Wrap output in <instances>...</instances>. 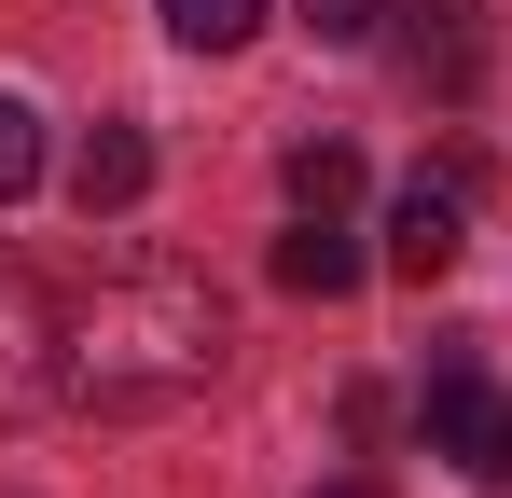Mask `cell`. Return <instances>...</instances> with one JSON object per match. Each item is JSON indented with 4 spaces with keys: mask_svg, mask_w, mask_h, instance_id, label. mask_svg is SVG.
<instances>
[{
    "mask_svg": "<svg viewBox=\"0 0 512 498\" xmlns=\"http://www.w3.org/2000/svg\"><path fill=\"white\" fill-rule=\"evenodd\" d=\"M208 374H222V305L180 263L97 277L84 305H56V388L84 415H180Z\"/></svg>",
    "mask_w": 512,
    "mask_h": 498,
    "instance_id": "6da1fadb",
    "label": "cell"
},
{
    "mask_svg": "<svg viewBox=\"0 0 512 498\" xmlns=\"http://www.w3.org/2000/svg\"><path fill=\"white\" fill-rule=\"evenodd\" d=\"M457 249H471V166H429L402 180V208H388V277H457Z\"/></svg>",
    "mask_w": 512,
    "mask_h": 498,
    "instance_id": "7a4b0ae2",
    "label": "cell"
},
{
    "mask_svg": "<svg viewBox=\"0 0 512 498\" xmlns=\"http://www.w3.org/2000/svg\"><path fill=\"white\" fill-rule=\"evenodd\" d=\"M416 429H429V457H457V471H485L499 485V443H512V402L471 374V360H443L429 374V402H416Z\"/></svg>",
    "mask_w": 512,
    "mask_h": 498,
    "instance_id": "3957f363",
    "label": "cell"
},
{
    "mask_svg": "<svg viewBox=\"0 0 512 498\" xmlns=\"http://www.w3.org/2000/svg\"><path fill=\"white\" fill-rule=\"evenodd\" d=\"M139 194H153V139H139L125 111H97L84 139H70V208L111 222V208H139Z\"/></svg>",
    "mask_w": 512,
    "mask_h": 498,
    "instance_id": "277c9868",
    "label": "cell"
},
{
    "mask_svg": "<svg viewBox=\"0 0 512 498\" xmlns=\"http://www.w3.org/2000/svg\"><path fill=\"white\" fill-rule=\"evenodd\" d=\"M277 291H305V305L360 291V249H346V222H333V208H305V222L277 236Z\"/></svg>",
    "mask_w": 512,
    "mask_h": 498,
    "instance_id": "5b68a950",
    "label": "cell"
},
{
    "mask_svg": "<svg viewBox=\"0 0 512 498\" xmlns=\"http://www.w3.org/2000/svg\"><path fill=\"white\" fill-rule=\"evenodd\" d=\"M42 346H56V305L0 263V402H28V388H42Z\"/></svg>",
    "mask_w": 512,
    "mask_h": 498,
    "instance_id": "8992f818",
    "label": "cell"
},
{
    "mask_svg": "<svg viewBox=\"0 0 512 498\" xmlns=\"http://www.w3.org/2000/svg\"><path fill=\"white\" fill-rule=\"evenodd\" d=\"M416 14V70H443V97H471V0H402Z\"/></svg>",
    "mask_w": 512,
    "mask_h": 498,
    "instance_id": "52a82bcc",
    "label": "cell"
},
{
    "mask_svg": "<svg viewBox=\"0 0 512 498\" xmlns=\"http://www.w3.org/2000/svg\"><path fill=\"white\" fill-rule=\"evenodd\" d=\"M153 14H167V42H194V56H236L263 28V0H153Z\"/></svg>",
    "mask_w": 512,
    "mask_h": 498,
    "instance_id": "ba28073f",
    "label": "cell"
},
{
    "mask_svg": "<svg viewBox=\"0 0 512 498\" xmlns=\"http://www.w3.org/2000/svg\"><path fill=\"white\" fill-rule=\"evenodd\" d=\"M346 194H360V153L346 139H305L291 153V208H346Z\"/></svg>",
    "mask_w": 512,
    "mask_h": 498,
    "instance_id": "9c48e42d",
    "label": "cell"
},
{
    "mask_svg": "<svg viewBox=\"0 0 512 498\" xmlns=\"http://www.w3.org/2000/svg\"><path fill=\"white\" fill-rule=\"evenodd\" d=\"M28 180H42V111H28V97H0V208H14Z\"/></svg>",
    "mask_w": 512,
    "mask_h": 498,
    "instance_id": "30bf717a",
    "label": "cell"
},
{
    "mask_svg": "<svg viewBox=\"0 0 512 498\" xmlns=\"http://www.w3.org/2000/svg\"><path fill=\"white\" fill-rule=\"evenodd\" d=\"M291 14H305L319 42H374V14H388V0H291Z\"/></svg>",
    "mask_w": 512,
    "mask_h": 498,
    "instance_id": "8fae6325",
    "label": "cell"
},
{
    "mask_svg": "<svg viewBox=\"0 0 512 498\" xmlns=\"http://www.w3.org/2000/svg\"><path fill=\"white\" fill-rule=\"evenodd\" d=\"M319 498H388V485H360V471H346V485H319Z\"/></svg>",
    "mask_w": 512,
    "mask_h": 498,
    "instance_id": "7c38bea8",
    "label": "cell"
},
{
    "mask_svg": "<svg viewBox=\"0 0 512 498\" xmlns=\"http://www.w3.org/2000/svg\"><path fill=\"white\" fill-rule=\"evenodd\" d=\"M499 498H512V443H499Z\"/></svg>",
    "mask_w": 512,
    "mask_h": 498,
    "instance_id": "4fadbf2b",
    "label": "cell"
}]
</instances>
